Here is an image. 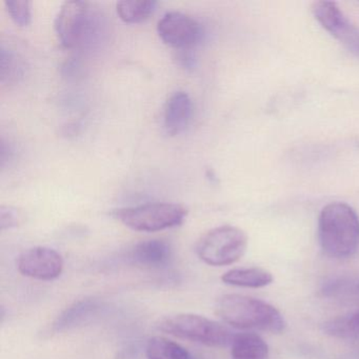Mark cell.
Wrapping results in <instances>:
<instances>
[{"label":"cell","instance_id":"6da1fadb","mask_svg":"<svg viewBox=\"0 0 359 359\" xmlns=\"http://www.w3.org/2000/svg\"><path fill=\"white\" fill-rule=\"evenodd\" d=\"M318 239L325 255L348 258L359 247V217L344 203H331L321 210L318 218Z\"/></svg>","mask_w":359,"mask_h":359},{"label":"cell","instance_id":"7a4b0ae2","mask_svg":"<svg viewBox=\"0 0 359 359\" xmlns=\"http://www.w3.org/2000/svg\"><path fill=\"white\" fill-rule=\"evenodd\" d=\"M216 313L224 323L236 329L279 334L287 325L281 313L272 304L239 294L222 296L216 304Z\"/></svg>","mask_w":359,"mask_h":359},{"label":"cell","instance_id":"3957f363","mask_svg":"<svg viewBox=\"0 0 359 359\" xmlns=\"http://www.w3.org/2000/svg\"><path fill=\"white\" fill-rule=\"evenodd\" d=\"M102 16L88 1L71 0L60 8L55 22L56 36L66 49H77L91 45L100 35Z\"/></svg>","mask_w":359,"mask_h":359},{"label":"cell","instance_id":"277c9868","mask_svg":"<svg viewBox=\"0 0 359 359\" xmlns=\"http://www.w3.org/2000/svg\"><path fill=\"white\" fill-rule=\"evenodd\" d=\"M187 215V208L171 203H144L114 212V217L123 226L138 232H158L180 226Z\"/></svg>","mask_w":359,"mask_h":359},{"label":"cell","instance_id":"5b68a950","mask_svg":"<svg viewBox=\"0 0 359 359\" xmlns=\"http://www.w3.org/2000/svg\"><path fill=\"white\" fill-rule=\"evenodd\" d=\"M159 329L175 337L209 346H229L234 337L222 323L190 313L165 317L159 323Z\"/></svg>","mask_w":359,"mask_h":359},{"label":"cell","instance_id":"8992f818","mask_svg":"<svg viewBox=\"0 0 359 359\" xmlns=\"http://www.w3.org/2000/svg\"><path fill=\"white\" fill-rule=\"evenodd\" d=\"M247 248L248 236L245 231L226 224L203 235L197 243L196 253L209 266H224L238 262Z\"/></svg>","mask_w":359,"mask_h":359},{"label":"cell","instance_id":"52a82bcc","mask_svg":"<svg viewBox=\"0 0 359 359\" xmlns=\"http://www.w3.org/2000/svg\"><path fill=\"white\" fill-rule=\"evenodd\" d=\"M312 13L318 24L335 37L348 52L359 57V27L333 1L321 0L313 4Z\"/></svg>","mask_w":359,"mask_h":359},{"label":"cell","instance_id":"ba28073f","mask_svg":"<svg viewBox=\"0 0 359 359\" xmlns=\"http://www.w3.org/2000/svg\"><path fill=\"white\" fill-rule=\"evenodd\" d=\"M157 33L165 45L189 49L201 39V27L197 20L180 12H168L157 24Z\"/></svg>","mask_w":359,"mask_h":359},{"label":"cell","instance_id":"9c48e42d","mask_svg":"<svg viewBox=\"0 0 359 359\" xmlns=\"http://www.w3.org/2000/svg\"><path fill=\"white\" fill-rule=\"evenodd\" d=\"M18 268L22 275L30 278L53 280L62 274L64 259L51 248H31L18 258Z\"/></svg>","mask_w":359,"mask_h":359},{"label":"cell","instance_id":"30bf717a","mask_svg":"<svg viewBox=\"0 0 359 359\" xmlns=\"http://www.w3.org/2000/svg\"><path fill=\"white\" fill-rule=\"evenodd\" d=\"M193 104L190 96L177 91L170 96L163 111V128L169 135L182 133L188 128L192 117Z\"/></svg>","mask_w":359,"mask_h":359},{"label":"cell","instance_id":"8fae6325","mask_svg":"<svg viewBox=\"0 0 359 359\" xmlns=\"http://www.w3.org/2000/svg\"><path fill=\"white\" fill-rule=\"evenodd\" d=\"M171 245L161 239L140 241L131 251V258L136 264L144 268L159 269L171 262Z\"/></svg>","mask_w":359,"mask_h":359},{"label":"cell","instance_id":"7c38bea8","mask_svg":"<svg viewBox=\"0 0 359 359\" xmlns=\"http://www.w3.org/2000/svg\"><path fill=\"white\" fill-rule=\"evenodd\" d=\"M232 359H269V346L257 334H236L231 342Z\"/></svg>","mask_w":359,"mask_h":359},{"label":"cell","instance_id":"4fadbf2b","mask_svg":"<svg viewBox=\"0 0 359 359\" xmlns=\"http://www.w3.org/2000/svg\"><path fill=\"white\" fill-rule=\"evenodd\" d=\"M273 275L262 268L233 269L222 276V280L226 285L241 287H266L273 283Z\"/></svg>","mask_w":359,"mask_h":359},{"label":"cell","instance_id":"5bb4252c","mask_svg":"<svg viewBox=\"0 0 359 359\" xmlns=\"http://www.w3.org/2000/svg\"><path fill=\"white\" fill-rule=\"evenodd\" d=\"M98 309L100 306L96 300H79L66 309L57 317L53 325L54 330L56 332H62L72 329L95 315Z\"/></svg>","mask_w":359,"mask_h":359},{"label":"cell","instance_id":"9a60e30c","mask_svg":"<svg viewBox=\"0 0 359 359\" xmlns=\"http://www.w3.org/2000/svg\"><path fill=\"white\" fill-rule=\"evenodd\" d=\"M146 354L148 359H195L184 346L161 336H155L149 340Z\"/></svg>","mask_w":359,"mask_h":359},{"label":"cell","instance_id":"2e32d148","mask_svg":"<svg viewBox=\"0 0 359 359\" xmlns=\"http://www.w3.org/2000/svg\"><path fill=\"white\" fill-rule=\"evenodd\" d=\"M156 5L151 0H123L117 4V15L126 24H142L154 13Z\"/></svg>","mask_w":359,"mask_h":359},{"label":"cell","instance_id":"e0dca14e","mask_svg":"<svg viewBox=\"0 0 359 359\" xmlns=\"http://www.w3.org/2000/svg\"><path fill=\"white\" fill-rule=\"evenodd\" d=\"M325 331L336 337L359 339V311L330 321L325 325Z\"/></svg>","mask_w":359,"mask_h":359},{"label":"cell","instance_id":"ac0fdd59","mask_svg":"<svg viewBox=\"0 0 359 359\" xmlns=\"http://www.w3.org/2000/svg\"><path fill=\"white\" fill-rule=\"evenodd\" d=\"M5 6L12 20L18 26L24 28L31 24L32 12H31L30 1L28 0H7Z\"/></svg>","mask_w":359,"mask_h":359},{"label":"cell","instance_id":"d6986e66","mask_svg":"<svg viewBox=\"0 0 359 359\" xmlns=\"http://www.w3.org/2000/svg\"><path fill=\"white\" fill-rule=\"evenodd\" d=\"M18 58L11 52H6V50H1V77L4 79H16L20 74V65L18 62Z\"/></svg>","mask_w":359,"mask_h":359},{"label":"cell","instance_id":"ffe728a7","mask_svg":"<svg viewBox=\"0 0 359 359\" xmlns=\"http://www.w3.org/2000/svg\"><path fill=\"white\" fill-rule=\"evenodd\" d=\"M22 214L15 208L5 207V205L0 208V229L1 230L15 228L22 222Z\"/></svg>","mask_w":359,"mask_h":359},{"label":"cell","instance_id":"44dd1931","mask_svg":"<svg viewBox=\"0 0 359 359\" xmlns=\"http://www.w3.org/2000/svg\"><path fill=\"white\" fill-rule=\"evenodd\" d=\"M357 291L359 292V285H358V287H357Z\"/></svg>","mask_w":359,"mask_h":359}]
</instances>
